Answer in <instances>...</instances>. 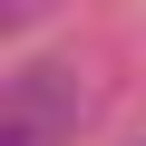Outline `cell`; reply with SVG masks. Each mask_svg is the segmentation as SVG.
Wrapping results in <instances>:
<instances>
[{
  "label": "cell",
  "instance_id": "1",
  "mask_svg": "<svg viewBox=\"0 0 146 146\" xmlns=\"http://www.w3.org/2000/svg\"><path fill=\"white\" fill-rule=\"evenodd\" d=\"M68 127H78V68H68V58H29L10 78L0 146H68Z\"/></svg>",
  "mask_w": 146,
  "mask_h": 146
}]
</instances>
